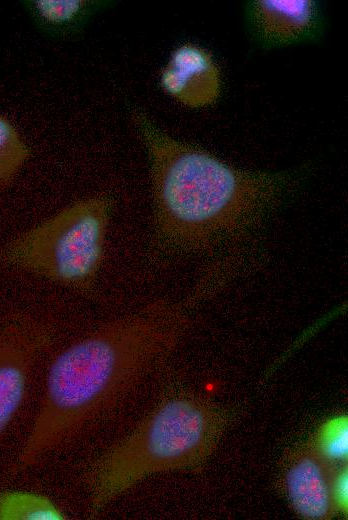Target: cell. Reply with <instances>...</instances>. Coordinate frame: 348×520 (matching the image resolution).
I'll return each mask as SVG.
<instances>
[{
    "label": "cell",
    "mask_w": 348,
    "mask_h": 520,
    "mask_svg": "<svg viewBox=\"0 0 348 520\" xmlns=\"http://www.w3.org/2000/svg\"><path fill=\"white\" fill-rule=\"evenodd\" d=\"M312 448L329 463L339 464L348 455V418L344 414L327 419L318 429Z\"/></svg>",
    "instance_id": "cell-12"
},
{
    "label": "cell",
    "mask_w": 348,
    "mask_h": 520,
    "mask_svg": "<svg viewBox=\"0 0 348 520\" xmlns=\"http://www.w3.org/2000/svg\"><path fill=\"white\" fill-rule=\"evenodd\" d=\"M335 468L312 447L292 462L285 476L286 491L302 517L322 520L336 514L332 499Z\"/></svg>",
    "instance_id": "cell-8"
},
{
    "label": "cell",
    "mask_w": 348,
    "mask_h": 520,
    "mask_svg": "<svg viewBox=\"0 0 348 520\" xmlns=\"http://www.w3.org/2000/svg\"><path fill=\"white\" fill-rule=\"evenodd\" d=\"M146 151L152 194L151 244L165 259L195 256L254 236L300 189L312 165L285 170L235 167L129 109Z\"/></svg>",
    "instance_id": "cell-1"
},
{
    "label": "cell",
    "mask_w": 348,
    "mask_h": 520,
    "mask_svg": "<svg viewBox=\"0 0 348 520\" xmlns=\"http://www.w3.org/2000/svg\"><path fill=\"white\" fill-rule=\"evenodd\" d=\"M243 11L247 34L266 51L318 43L327 28L317 0H249Z\"/></svg>",
    "instance_id": "cell-6"
},
{
    "label": "cell",
    "mask_w": 348,
    "mask_h": 520,
    "mask_svg": "<svg viewBox=\"0 0 348 520\" xmlns=\"http://www.w3.org/2000/svg\"><path fill=\"white\" fill-rule=\"evenodd\" d=\"M229 420L227 411L189 393L166 396L87 468L83 482L89 517L95 518L112 500L149 476L201 466Z\"/></svg>",
    "instance_id": "cell-3"
},
{
    "label": "cell",
    "mask_w": 348,
    "mask_h": 520,
    "mask_svg": "<svg viewBox=\"0 0 348 520\" xmlns=\"http://www.w3.org/2000/svg\"><path fill=\"white\" fill-rule=\"evenodd\" d=\"M53 323L16 313L0 324V439L19 411L33 367L52 344Z\"/></svg>",
    "instance_id": "cell-5"
},
{
    "label": "cell",
    "mask_w": 348,
    "mask_h": 520,
    "mask_svg": "<svg viewBox=\"0 0 348 520\" xmlns=\"http://www.w3.org/2000/svg\"><path fill=\"white\" fill-rule=\"evenodd\" d=\"M64 512L50 498L27 491L0 494V520H63Z\"/></svg>",
    "instance_id": "cell-10"
},
{
    "label": "cell",
    "mask_w": 348,
    "mask_h": 520,
    "mask_svg": "<svg viewBox=\"0 0 348 520\" xmlns=\"http://www.w3.org/2000/svg\"><path fill=\"white\" fill-rule=\"evenodd\" d=\"M31 155L13 123L0 115V188L10 183Z\"/></svg>",
    "instance_id": "cell-11"
},
{
    "label": "cell",
    "mask_w": 348,
    "mask_h": 520,
    "mask_svg": "<svg viewBox=\"0 0 348 520\" xmlns=\"http://www.w3.org/2000/svg\"><path fill=\"white\" fill-rule=\"evenodd\" d=\"M188 321L182 305L155 301L101 323L58 352L17 466L37 464L113 411L167 360Z\"/></svg>",
    "instance_id": "cell-2"
},
{
    "label": "cell",
    "mask_w": 348,
    "mask_h": 520,
    "mask_svg": "<svg viewBox=\"0 0 348 520\" xmlns=\"http://www.w3.org/2000/svg\"><path fill=\"white\" fill-rule=\"evenodd\" d=\"M34 25L54 39L78 35L100 11L110 7L108 0H24L21 2Z\"/></svg>",
    "instance_id": "cell-9"
},
{
    "label": "cell",
    "mask_w": 348,
    "mask_h": 520,
    "mask_svg": "<svg viewBox=\"0 0 348 520\" xmlns=\"http://www.w3.org/2000/svg\"><path fill=\"white\" fill-rule=\"evenodd\" d=\"M221 69L206 48L186 42L175 47L161 69V89L180 104L201 109L213 106L222 92Z\"/></svg>",
    "instance_id": "cell-7"
},
{
    "label": "cell",
    "mask_w": 348,
    "mask_h": 520,
    "mask_svg": "<svg viewBox=\"0 0 348 520\" xmlns=\"http://www.w3.org/2000/svg\"><path fill=\"white\" fill-rule=\"evenodd\" d=\"M332 499L336 514H347L348 508V474L347 467L335 468L332 479Z\"/></svg>",
    "instance_id": "cell-13"
},
{
    "label": "cell",
    "mask_w": 348,
    "mask_h": 520,
    "mask_svg": "<svg viewBox=\"0 0 348 520\" xmlns=\"http://www.w3.org/2000/svg\"><path fill=\"white\" fill-rule=\"evenodd\" d=\"M113 209L109 194L75 201L10 240L0 259L10 268L92 294L105 259Z\"/></svg>",
    "instance_id": "cell-4"
}]
</instances>
